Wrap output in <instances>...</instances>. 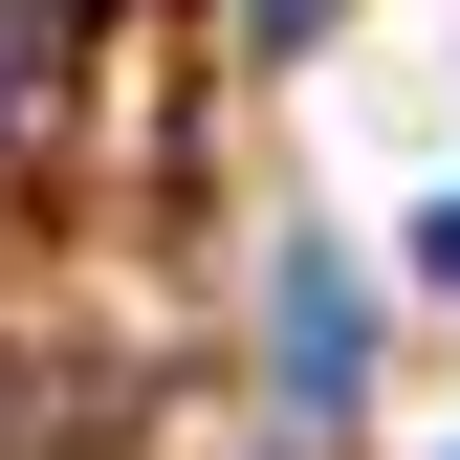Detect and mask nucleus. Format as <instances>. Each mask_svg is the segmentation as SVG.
Listing matches in <instances>:
<instances>
[{
  "mask_svg": "<svg viewBox=\"0 0 460 460\" xmlns=\"http://www.w3.org/2000/svg\"><path fill=\"white\" fill-rule=\"evenodd\" d=\"M417 285H460V198H438V219H417Z\"/></svg>",
  "mask_w": 460,
  "mask_h": 460,
  "instance_id": "f03ea898",
  "label": "nucleus"
},
{
  "mask_svg": "<svg viewBox=\"0 0 460 460\" xmlns=\"http://www.w3.org/2000/svg\"><path fill=\"white\" fill-rule=\"evenodd\" d=\"M351 351H373V285L307 242V263H285V394H307V417H351Z\"/></svg>",
  "mask_w": 460,
  "mask_h": 460,
  "instance_id": "f257e3e1",
  "label": "nucleus"
},
{
  "mask_svg": "<svg viewBox=\"0 0 460 460\" xmlns=\"http://www.w3.org/2000/svg\"><path fill=\"white\" fill-rule=\"evenodd\" d=\"M242 22H263V44H307V22H329V0H242Z\"/></svg>",
  "mask_w": 460,
  "mask_h": 460,
  "instance_id": "7ed1b4c3",
  "label": "nucleus"
}]
</instances>
